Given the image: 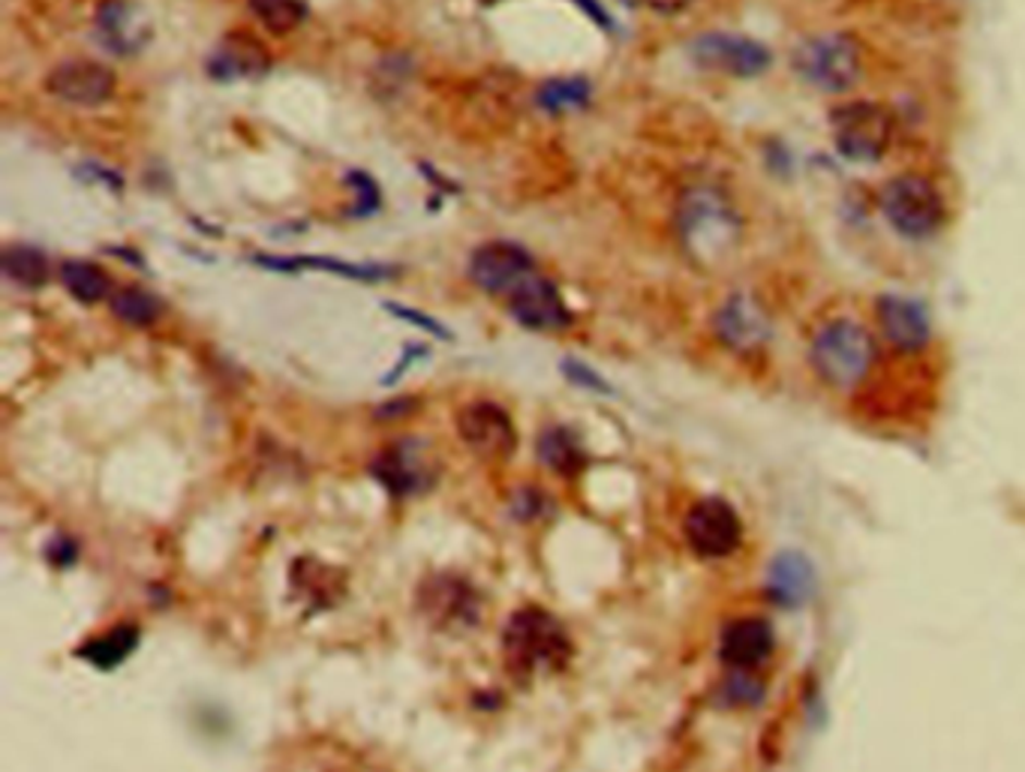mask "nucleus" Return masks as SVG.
<instances>
[{"label":"nucleus","instance_id":"473e14b6","mask_svg":"<svg viewBox=\"0 0 1025 772\" xmlns=\"http://www.w3.org/2000/svg\"><path fill=\"white\" fill-rule=\"evenodd\" d=\"M46 553H49V560L54 562V565H70V562L75 560V544L70 538H51Z\"/></svg>","mask_w":1025,"mask_h":772},{"label":"nucleus","instance_id":"20e7f679","mask_svg":"<svg viewBox=\"0 0 1025 772\" xmlns=\"http://www.w3.org/2000/svg\"><path fill=\"white\" fill-rule=\"evenodd\" d=\"M878 208H881V217L888 220L890 229L908 241L932 237L948 217V208H944V199H941L936 184L917 172H902V175L890 177L881 187Z\"/></svg>","mask_w":1025,"mask_h":772},{"label":"nucleus","instance_id":"412c9836","mask_svg":"<svg viewBox=\"0 0 1025 772\" xmlns=\"http://www.w3.org/2000/svg\"><path fill=\"white\" fill-rule=\"evenodd\" d=\"M138 647V628L130 623L112 625L109 632H102V635L90 637L85 640L82 647L75 649V655L78 659H85L94 667H100V671H112L118 664H124Z\"/></svg>","mask_w":1025,"mask_h":772},{"label":"nucleus","instance_id":"4468645a","mask_svg":"<svg viewBox=\"0 0 1025 772\" xmlns=\"http://www.w3.org/2000/svg\"><path fill=\"white\" fill-rule=\"evenodd\" d=\"M94 27H97L102 49H109L118 58L138 54L142 49H148V42L154 39L148 13L133 0H106L97 10Z\"/></svg>","mask_w":1025,"mask_h":772},{"label":"nucleus","instance_id":"aec40b11","mask_svg":"<svg viewBox=\"0 0 1025 772\" xmlns=\"http://www.w3.org/2000/svg\"><path fill=\"white\" fill-rule=\"evenodd\" d=\"M256 265H265L271 271H286V274L289 271H326V274L350 277L362 283H379L398 274L388 265H350L343 259H328V256H256Z\"/></svg>","mask_w":1025,"mask_h":772},{"label":"nucleus","instance_id":"dca6fc26","mask_svg":"<svg viewBox=\"0 0 1025 772\" xmlns=\"http://www.w3.org/2000/svg\"><path fill=\"white\" fill-rule=\"evenodd\" d=\"M764 586H767L770 601L779 608H785V611L803 608L806 601H813L815 586H818L813 560L801 550L776 553L770 568H767V584Z\"/></svg>","mask_w":1025,"mask_h":772},{"label":"nucleus","instance_id":"7ed1b4c3","mask_svg":"<svg viewBox=\"0 0 1025 772\" xmlns=\"http://www.w3.org/2000/svg\"><path fill=\"white\" fill-rule=\"evenodd\" d=\"M876 340L854 319H830L813 336L809 362L818 379L837 391H851L876 364Z\"/></svg>","mask_w":1025,"mask_h":772},{"label":"nucleus","instance_id":"bb28decb","mask_svg":"<svg viewBox=\"0 0 1025 772\" xmlns=\"http://www.w3.org/2000/svg\"><path fill=\"white\" fill-rule=\"evenodd\" d=\"M112 313L121 322L133 324V328H150L160 319L163 307L145 289H121V292L112 295Z\"/></svg>","mask_w":1025,"mask_h":772},{"label":"nucleus","instance_id":"5701e85b","mask_svg":"<svg viewBox=\"0 0 1025 772\" xmlns=\"http://www.w3.org/2000/svg\"><path fill=\"white\" fill-rule=\"evenodd\" d=\"M425 592H430V601H425V611L437 620V623H457L461 620H476V598L473 592L461 584V580H434V586H427Z\"/></svg>","mask_w":1025,"mask_h":772},{"label":"nucleus","instance_id":"c9c22d12","mask_svg":"<svg viewBox=\"0 0 1025 772\" xmlns=\"http://www.w3.org/2000/svg\"><path fill=\"white\" fill-rule=\"evenodd\" d=\"M413 409H415L413 400H394L391 406H382L376 415H379V418H398V415H403V412H413Z\"/></svg>","mask_w":1025,"mask_h":772},{"label":"nucleus","instance_id":"2f4dec72","mask_svg":"<svg viewBox=\"0 0 1025 772\" xmlns=\"http://www.w3.org/2000/svg\"><path fill=\"white\" fill-rule=\"evenodd\" d=\"M386 307H388V313H394L398 319H406V322L418 324V328H425V331H430V334L442 336V340H451L449 331H446V328H442V324H439L437 319H430V316H425V313L406 310V307H401V304H394V301H388Z\"/></svg>","mask_w":1025,"mask_h":772},{"label":"nucleus","instance_id":"2eb2a0df","mask_svg":"<svg viewBox=\"0 0 1025 772\" xmlns=\"http://www.w3.org/2000/svg\"><path fill=\"white\" fill-rule=\"evenodd\" d=\"M878 328L893 350L920 352L932 340V322L929 313L917 298L908 295H881L876 301Z\"/></svg>","mask_w":1025,"mask_h":772},{"label":"nucleus","instance_id":"a211bd4d","mask_svg":"<svg viewBox=\"0 0 1025 772\" xmlns=\"http://www.w3.org/2000/svg\"><path fill=\"white\" fill-rule=\"evenodd\" d=\"M773 647L776 635L770 623L758 620V616H743V620H734L722 632L719 655L734 671H752V667H758V664H764L773 655Z\"/></svg>","mask_w":1025,"mask_h":772},{"label":"nucleus","instance_id":"c85d7f7f","mask_svg":"<svg viewBox=\"0 0 1025 772\" xmlns=\"http://www.w3.org/2000/svg\"><path fill=\"white\" fill-rule=\"evenodd\" d=\"M346 184H350V189L355 193V205H352V213H355V217H367V213H374L376 208H379L382 196H379V187L374 184V177L364 175V172H350V175H346Z\"/></svg>","mask_w":1025,"mask_h":772},{"label":"nucleus","instance_id":"9b49d317","mask_svg":"<svg viewBox=\"0 0 1025 772\" xmlns=\"http://www.w3.org/2000/svg\"><path fill=\"white\" fill-rule=\"evenodd\" d=\"M505 301L514 319L529 331H565L572 324V313L565 307L560 289L545 274H538V268L529 271Z\"/></svg>","mask_w":1025,"mask_h":772},{"label":"nucleus","instance_id":"39448f33","mask_svg":"<svg viewBox=\"0 0 1025 772\" xmlns=\"http://www.w3.org/2000/svg\"><path fill=\"white\" fill-rule=\"evenodd\" d=\"M794 70L806 85H813L821 94H845L863 73L861 42L845 30H825L815 37L803 39L794 49Z\"/></svg>","mask_w":1025,"mask_h":772},{"label":"nucleus","instance_id":"f8f14e48","mask_svg":"<svg viewBox=\"0 0 1025 772\" xmlns=\"http://www.w3.org/2000/svg\"><path fill=\"white\" fill-rule=\"evenodd\" d=\"M457 430H461L463 442L476 451L481 461H505V457H512L514 445H517V433H514L509 412L500 409L497 403H488V400L463 406L461 415H457Z\"/></svg>","mask_w":1025,"mask_h":772},{"label":"nucleus","instance_id":"cd10ccee","mask_svg":"<svg viewBox=\"0 0 1025 772\" xmlns=\"http://www.w3.org/2000/svg\"><path fill=\"white\" fill-rule=\"evenodd\" d=\"M247 7L271 34H289L307 19L304 0H247Z\"/></svg>","mask_w":1025,"mask_h":772},{"label":"nucleus","instance_id":"7c9ffc66","mask_svg":"<svg viewBox=\"0 0 1025 772\" xmlns=\"http://www.w3.org/2000/svg\"><path fill=\"white\" fill-rule=\"evenodd\" d=\"M563 373H565V379H569V382H575V385L589 388V391H599V394H611V385H608L599 373H593L587 364L563 362Z\"/></svg>","mask_w":1025,"mask_h":772},{"label":"nucleus","instance_id":"f03ea898","mask_svg":"<svg viewBox=\"0 0 1025 772\" xmlns=\"http://www.w3.org/2000/svg\"><path fill=\"white\" fill-rule=\"evenodd\" d=\"M502 655L517 679L563 671L572 659V640L563 623L541 608H521L502 628Z\"/></svg>","mask_w":1025,"mask_h":772},{"label":"nucleus","instance_id":"ddd939ff","mask_svg":"<svg viewBox=\"0 0 1025 772\" xmlns=\"http://www.w3.org/2000/svg\"><path fill=\"white\" fill-rule=\"evenodd\" d=\"M529 271H536L533 256L512 241H490L478 247L469 259V277L478 289H485L497 298H509L512 289L524 280Z\"/></svg>","mask_w":1025,"mask_h":772},{"label":"nucleus","instance_id":"0eeeda50","mask_svg":"<svg viewBox=\"0 0 1025 772\" xmlns=\"http://www.w3.org/2000/svg\"><path fill=\"white\" fill-rule=\"evenodd\" d=\"M688 58L700 70L731 75V78H755L770 70L773 51L761 39L731 34V30H707L688 42Z\"/></svg>","mask_w":1025,"mask_h":772},{"label":"nucleus","instance_id":"6ab92c4d","mask_svg":"<svg viewBox=\"0 0 1025 772\" xmlns=\"http://www.w3.org/2000/svg\"><path fill=\"white\" fill-rule=\"evenodd\" d=\"M268 51L251 34H229L223 42L213 49L208 61V75L217 82H239V78H253V75L268 73Z\"/></svg>","mask_w":1025,"mask_h":772},{"label":"nucleus","instance_id":"1a4fd4ad","mask_svg":"<svg viewBox=\"0 0 1025 772\" xmlns=\"http://www.w3.org/2000/svg\"><path fill=\"white\" fill-rule=\"evenodd\" d=\"M713 331L719 343L740 355H752L767 346L770 340V316L761 307V301L749 292H734L728 295L713 316Z\"/></svg>","mask_w":1025,"mask_h":772},{"label":"nucleus","instance_id":"423d86ee","mask_svg":"<svg viewBox=\"0 0 1025 772\" xmlns=\"http://www.w3.org/2000/svg\"><path fill=\"white\" fill-rule=\"evenodd\" d=\"M893 112L884 102L851 100L842 102L830 114L833 145L849 162H878L893 145Z\"/></svg>","mask_w":1025,"mask_h":772},{"label":"nucleus","instance_id":"b1692460","mask_svg":"<svg viewBox=\"0 0 1025 772\" xmlns=\"http://www.w3.org/2000/svg\"><path fill=\"white\" fill-rule=\"evenodd\" d=\"M0 268H3L7 280H13L15 286L22 289L46 286L51 277L49 256L42 249L30 247V244H13V247L3 249Z\"/></svg>","mask_w":1025,"mask_h":772},{"label":"nucleus","instance_id":"72a5a7b5","mask_svg":"<svg viewBox=\"0 0 1025 772\" xmlns=\"http://www.w3.org/2000/svg\"><path fill=\"white\" fill-rule=\"evenodd\" d=\"M640 3H644V7H650V10H656V13L674 15V13H680V10H686L692 0H640Z\"/></svg>","mask_w":1025,"mask_h":772},{"label":"nucleus","instance_id":"9d476101","mask_svg":"<svg viewBox=\"0 0 1025 772\" xmlns=\"http://www.w3.org/2000/svg\"><path fill=\"white\" fill-rule=\"evenodd\" d=\"M46 90L54 100L78 109H97L114 97V73L106 63L88 61H63L46 75Z\"/></svg>","mask_w":1025,"mask_h":772},{"label":"nucleus","instance_id":"a878e982","mask_svg":"<svg viewBox=\"0 0 1025 772\" xmlns=\"http://www.w3.org/2000/svg\"><path fill=\"white\" fill-rule=\"evenodd\" d=\"M589 100L587 78H553L548 85H541L536 94V102L550 114L572 112L584 109Z\"/></svg>","mask_w":1025,"mask_h":772},{"label":"nucleus","instance_id":"e433bc0d","mask_svg":"<svg viewBox=\"0 0 1025 772\" xmlns=\"http://www.w3.org/2000/svg\"><path fill=\"white\" fill-rule=\"evenodd\" d=\"M485 3H497V0H485Z\"/></svg>","mask_w":1025,"mask_h":772},{"label":"nucleus","instance_id":"c756f323","mask_svg":"<svg viewBox=\"0 0 1025 772\" xmlns=\"http://www.w3.org/2000/svg\"><path fill=\"white\" fill-rule=\"evenodd\" d=\"M725 698L728 703H746L749 707V703L761 700V685L749 679V676H743V671H740L725 683Z\"/></svg>","mask_w":1025,"mask_h":772},{"label":"nucleus","instance_id":"393cba45","mask_svg":"<svg viewBox=\"0 0 1025 772\" xmlns=\"http://www.w3.org/2000/svg\"><path fill=\"white\" fill-rule=\"evenodd\" d=\"M61 283L63 289L82 304H100L112 295V280L102 271L100 265L82 262V259H70L61 265Z\"/></svg>","mask_w":1025,"mask_h":772},{"label":"nucleus","instance_id":"f257e3e1","mask_svg":"<svg viewBox=\"0 0 1025 772\" xmlns=\"http://www.w3.org/2000/svg\"><path fill=\"white\" fill-rule=\"evenodd\" d=\"M740 223L737 205L728 193L710 184H695L683 189L676 201V235L688 259L704 268H719L737 253Z\"/></svg>","mask_w":1025,"mask_h":772},{"label":"nucleus","instance_id":"4be33fe9","mask_svg":"<svg viewBox=\"0 0 1025 772\" xmlns=\"http://www.w3.org/2000/svg\"><path fill=\"white\" fill-rule=\"evenodd\" d=\"M538 461L545 463L550 473L577 475L584 466V449L569 427L553 424L538 437Z\"/></svg>","mask_w":1025,"mask_h":772},{"label":"nucleus","instance_id":"f3484780","mask_svg":"<svg viewBox=\"0 0 1025 772\" xmlns=\"http://www.w3.org/2000/svg\"><path fill=\"white\" fill-rule=\"evenodd\" d=\"M374 475L391 497H415L434 481V473L422 457L415 439H401L398 445L382 451L379 461L374 463Z\"/></svg>","mask_w":1025,"mask_h":772},{"label":"nucleus","instance_id":"6e6552de","mask_svg":"<svg viewBox=\"0 0 1025 772\" xmlns=\"http://www.w3.org/2000/svg\"><path fill=\"white\" fill-rule=\"evenodd\" d=\"M686 541L704 560H725L743 544L740 514L725 499H700L686 514Z\"/></svg>","mask_w":1025,"mask_h":772},{"label":"nucleus","instance_id":"f704fd0d","mask_svg":"<svg viewBox=\"0 0 1025 772\" xmlns=\"http://www.w3.org/2000/svg\"><path fill=\"white\" fill-rule=\"evenodd\" d=\"M577 3H581V7H584V10H587V13L593 15V22H596V25L611 27V15L605 13V7H599L596 0H577Z\"/></svg>","mask_w":1025,"mask_h":772}]
</instances>
